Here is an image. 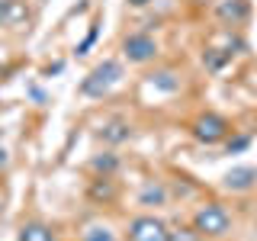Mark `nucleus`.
<instances>
[{
    "label": "nucleus",
    "mask_w": 257,
    "mask_h": 241,
    "mask_svg": "<svg viewBox=\"0 0 257 241\" xmlns=\"http://www.w3.org/2000/svg\"><path fill=\"white\" fill-rule=\"evenodd\" d=\"M90 167H93L100 177H109V174L119 171V158L112 155V151H103V155H96V158L90 161Z\"/></svg>",
    "instance_id": "14"
},
{
    "label": "nucleus",
    "mask_w": 257,
    "mask_h": 241,
    "mask_svg": "<svg viewBox=\"0 0 257 241\" xmlns=\"http://www.w3.org/2000/svg\"><path fill=\"white\" fill-rule=\"evenodd\" d=\"M171 241H199V231H171Z\"/></svg>",
    "instance_id": "18"
},
{
    "label": "nucleus",
    "mask_w": 257,
    "mask_h": 241,
    "mask_svg": "<svg viewBox=\"0 0 257 241\" xmlns=\"http://www.w3.org/2000/svg\"><path fill=\"white\" fill-rule=\"evenodd\" d=\"M128 241H171V228L158 215H135L128 222Z\"/></svg>",
    "instance_id": "3"
},
{
    "label": "nucleus",
    "mask_w": 257,
    "mask_h": 241,
    "mask_svg": "<svg viewBox=\"0 0 257 241\" xmlns=\"http://www.w3.org/2000/svg\"><path fill=\"white\" fill-rule=\"evenodd\" d=\"M132 7H145V4H151V0H128Z\"/></svg>",
    "instance_id": "21"
},
{
    "label": "nucleus",
    "mask_w": 257,
    "mask_h": 241,
    "mask_svg": "<svg viewBox=\"0 0 257 241\" xmlns=\"http://www.w3.org/2000/svg\"><path fill=\"white\" fill-rule=\"evenodd\" d=\"M148 84L155 87V90H164V93L180 90V77H177L174 71H155V74H148Z\"/></svg>",
    "instance_id": "11"
},
{
    "label": "nucleus",
    "mask_w": 257,
    "mask_h": 241,
    "mask_svg": "<svg viewBox=\"0 0 257 241\" xmlns=\"http://www.w3.org/2000/svg\"><path fill=\"white\" fill-rule=\"evenodd\" d=\"M222 187L228 190V193H247V190H254L257 187V167L238 164V167H231V171H225Z\"/></svg>",
    "instance_id": "6"
},
{
    "label": "nucleus",
    "mask_w": 257,
    "mask_h": 241,
    "mask_svg": "<svg viewBox=\"0 0 257 241\" xmlns=\"http://www.w3.org/2000/svg\"><path fill=\"white\" fill-rule=\"evenodd\" d=\"M90 199H96V203H109V199H116V187H112L109 177H96V180L90 183Z\"/></svg>",
    "instance_id": "13"
},
{
    "label": "nucleus",
    "mask_w": 257,
    "mask_h": 241,
    "mask_svg": "<svg viewBox=\"0 0 257 241\" xmlns=\"http://www.w3.org/2000/svg\"><path fill=\"white\" fill-rule=\"evenodd\" d=\"M119 80H122V64L106 58V61H100L90 74L80 80V93H84V96H106Z\"/></svg>",
    "instance_id": "2"
},
{
    "label": "nucleus",
    "mask_w": 257,
    "mask_h": 241,
    "mask_svg": "<svg viewBox=\"0 0 257 241\" xmlns=\"http://www.w3.org/2000/svg\"><path fill=\"white\" fill-rule=\"evenodd\" d=\"M225 135H228V123H225V116H219V112H203L193 123V139L203 142V145H215Z\"/></svg>",
    "instance_id": "4"
},
{
    "label": "nucleus",
    "mask_w": 257,
    "mask_h": 241,
    "mask_svg": "<svg viewBox=\"0 0 257 241\" xmlns=\"http://www.w3.org/2000/svg\"><path fill=\"white\" fill-rule=\"evenodd\" d=\"M100 142H106V145H122L132 139V126L125 123V119H109V123H103L100 126Z\"/></svg>",
    "instance_id": "9"
},
{
    "label": "nucleus",
    "mask_w": 257,
    "mask_h": 241,
    "mask_svg": "<svg viewBox=\"0 0 257 241\" xmlns=\"http://www.w3.org/2000/svg\"><path fill=\"white\" fill-rule=\"evenodd\" d=\"M4 164H7V148L0 145V167H4Z\"/></svg>",
    "instance_id": "20"
},
{
    "label": "nucleus",
    "mask_w": 257,
    "mask_h": 241,
    "mask_svg": "<svg viewBox=\"0 0 257 241\" xmlns=\"http://www.w3.org/2000/svg\"><path fill=\"white\" fill-rule=\"evenodd\" d=\"M122 55L132 64H145V61H151L158 55V45H155V39H151L148 32H132V36L122 39Z\"/></svg>",
    "instance_id": "5"
},
{
    "label": "nucleus",
    "mask_w": 257,
    "mask_h": 241,
    "mask_svg": "<svg viewBox=\"0 0 257 241\" xmlns=\"http://www.w3.org/2000/svg\"><path fill=\"white\" fill-rule=\"evenodd\" d=\"M84 241H116L109 225H87L84 228Z\"/></svg>",
    "instance_id": "16"
},
{
    "label": "nucleus",
    "mask_w": 257,
    "mask_h": 241,
    "mask_svg": "<svg viewBox=\"0 0 257 241\" xmlns=\"http://www.w3.org/2000/svg\"><path fill=\"white\" fill-rule=\"evenodd\" d=\"M193 228L206 238H222V235L231 231V215H228V209L219 206V203H203L193 212Z\"/></svg>",
    "instance_id": "1"
},
{
    "label": "nucleus",
    "mask_w": 257,
    "mask_h": 241,
    "mask_svg": "<svg viewBox=\"0 0 257 241\" xmlns=\"http://www.w3.org/2000/svg\"><path fill=\"white\" fill-rule=\"evenodd\" d=\"M139 203H142V206H164V203H167V190H164V183L148 180V183L142 187V193H139Z\"/></svg>",
    "instance_id": "10"
},
{
    "label": "nucleus",
    "mask_w": 257,
    "mask_h": 241,
    "mask_svg": "<svg viewBox=\"0 0 257 241\" xmlns=\"http://www.w3.org/2000/svg\"><path fill=\"white\" fill-rule=\"evenodd\" d=\"M247 145H251V135H238V139H231V142H228L225 155H238V151H244Z\"/></svg>",
    "instance_id": "17"
},
{
    "label": "nucleus",
    "mask_w": 257,
    "mask_h": 241,
    "mask_svg": "<svg viewBox=\"0 0 257 241\" xmlns=\"http://www.w3.org/2000/svg\"><path fill=\"white\" fill-rule=\"evenodd\" d=\"M0 71H4V68H0Z\"/></svg>",
    "instance_id": "23"
},
{
    "label": "nucleus",
    "mask_w": 257,
    "mask_h": 241,
    "mask_svg": "<svg viewBox=\"0 0 257 241\" xmlns=\"http://www.w3.org/2000/svg\"><path fill=\"white\" fill-rule=\"evenodd\" d=\"M29 4L26 0H0V26L7 29H20L29 23Z\"/></svg>",
    "instance_id": "7"
},
{
    "label": "nucleus",
    "mask_w": 257,
    "mask_h": 241,
    "mask_svg": "<svg viewBox=\"0 0 257 241\" xmlns=\"http://www.w3.org/2000/svg\"><path fill=\"white\" fill-rule=\"evenodd\" d=\"M193 4H196V7H206V4H212V0H193Z\"/></svg>",
    "instance_id": "22"
},
{
    "label": "nucleus",
    "mask_w": 257,
    "mask_h": 241,
    "mask_svg": "<svg viewBox=\"0 0 257 241\" xmlns=\"http://www.w3.org/2000/svg\"><path fill=\"white\" fill-rule=\"evenodd\" d=\"M20 241H55V235H52V228L42 225V222H26L20 228Z\"/></svg>",
    "instance_id": "12"
},
{
    "label": "nucleus",
    "mask_w": 257,
    "mask_h": 241,
    "mask_svg": "<svg viewBox=\"0 0 257 241\" xmlns=\"http://www.w3.org/2000/svg\"><path fill=\"white\" fill-rule=\"evenodd\" d=\"M231 58L228 48H206L203 52V68L206 71H222V64Z\"/></svg>",
    "instance_id": "15"
},
{
    "label": "nucleus",
    "mask_w": 257,
    "mask_h": 241,
    "mask_svg": "<svg viewBox=\"0 0 257 241\" xmlns=\"http://www.w3.org/2000/svg\"><path fill=\"white\" fill-rule=\"evenodd\" d=\"M93 39H96V26H93L90 32H87V39H84V42H80V45H77V55H87V48H90V45H93Z\"/></svg>",
    "instance_id": "19"
},
{
    "label": "nucleus",
    "mask_w": 257,
    "mask_h": 241,
    "mask_svg": "<svg viewBox=\"0 0 257 241\" xmlns=\"http://www.w3.org/2000/svg\"><path fill=\"white\" fill-rule=\"evenodd\" d=\"M215 16L225 26H241L251 16V7H247V0H215Z\"/></svg>",
    "instance_id": "8"
}]
</instances>
